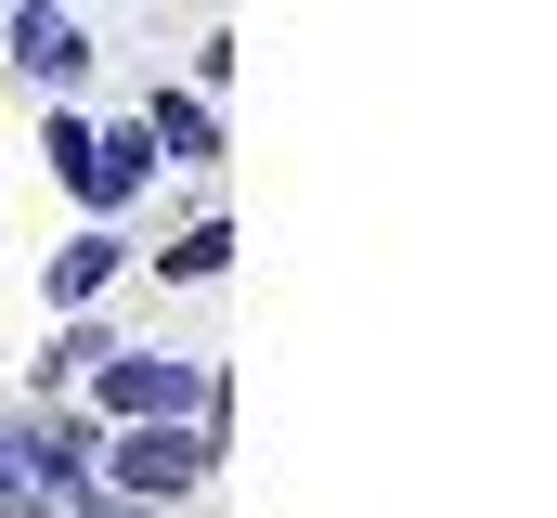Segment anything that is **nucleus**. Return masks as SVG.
<instances>
[{
    "label": "nucleus",
    "mask_w": 557,
    "mask_h": 518,
    "mask_svg": "<svg viewBox=\"0 0 557 518\" xmlns=\"http://www.w3.org/2000/svg\"><path fill=\"white\" fill-rule=\"evenodd\" d=\"M208 454H221V441H208V415H131V428H117V454H104L91 480H117L131 506H182V493L208 480Z\"/></svg>",
    "instance_id": "f257e3e1"
},
{
    "label": "nucleus",
    "mask_w": 557,
    "mask_h": 518,
    "mask_svg": "<svg viewBox=\"0 0 557 518\" xmlns=\"http://www.w3.org/2000/svg\"><path fill=\"white\" fill-rule=\"evenodd\" d=\"M91 388H104L117 428H131V415H208V363H182V350H104Z\"/></svg>",
    "instance_id": "f03ea898"
},
{
    "label": "nucleus",
    "mask_w": 557,
    "mask_h": 518,
    "mask_svg": "<svg viewBox=\"0 0 557 518\" xmlns=\"http://www.w3.org/2000/svg\"><path fill=\"white\" fill-rule=\"evenodd\" d=\"M65 182H78V195H91V208H131L143 182H156V130H143V118H117V130H91V143H78V169H65Z\"/></svg>",
    "instance_id": "7ed1b4c3"
},
{
    "label": "nucleus",
    "mask_w": 557,
    "mask_h": 518,
    "mask_svg": "<svg viewBox=\"0 0 557 518\" xmlns=\"http://www.w3.org/2000/svg\"><path fill=\"white\" fill-rule=\"evenodd\" d=\"M0 39H13V65H26V78H78V65H91V26H78V13H52V0L0 13Z\"/></svg>",
    "instance_id": "20e7f679"
},
{
    "label": "nucleus",
    "mask_w": 557,
    "mask_h": 518,
    "mask_svg": "<svg viewBox=\"0 0 557 518\" xmlns=\"http://www.w3.org/2000/svg\"><path fill=\"white\" fill-rule=\"evenodd\" d=\"M143 130H156V156H169V169H221V118H208V91H156Z\"/></svg>",
    "instance_id": "39448f33"
},
{
    "label": "nucleus",
    "mask_w": 557,
    "mask_h": 518,
    "mask_svg": "<svg viewBox=\"0 0 557 518\" xmlns=\"http://www.w3.org/2000/svg\"><path fill=\"white\" fill-rule=\"evenodd\" d=\"M117 259H131V247H117V234H65V247H52V272H39V285H52V311H91Z\"/></svg>",
    "instance_id": "423d86ee"
},
{
    "label": "nucleus",
    "mask_w": 557,
    "mask_h": 518,
    "mask_svg": "<svg viewBox=\"0 0 557 518\" xmlns=\"http://www.w3.org/2000/svg\"><path fill=\"white\" fill-rule=\"evenodd\" d=\"M104 350H117L104 324H65V337H52V363H39V402H65V377H91Z\"/></svg>",
    "instance_id": "0eeeda50"
},
{
    "label": "nucleus",
    "mask_w": 557,
    "mask_h": 518,
    "mask_svg": "<svg viewBox=\"0 0 557 518\" xmlns=\"http://www.w3.org/2000/svg\"><path fill=\"white\" fill-rule=\"evenodd\" d=\"M221 259H234V221H195V234H182V247L156 259V272H169V285H208Z\"/></svg>",
    "instance_id": "6e6552de"
},
{
    "label": "nucleus",
    "mask_w": 557,
    "mask_h": 518,
    "mask_svg": "<svg viewBox=\"0 0 557 518\" xmlns=\"http://www.w3.org/2000/svg\"><path fill=\"white\" fill-rule=\"evenodd\" d=\"M52 506H65V518H156V506H131V493H104V480H65Z\"/></svg>",
    "instance_id": "1a4fd4ad"
}]
</instances>
